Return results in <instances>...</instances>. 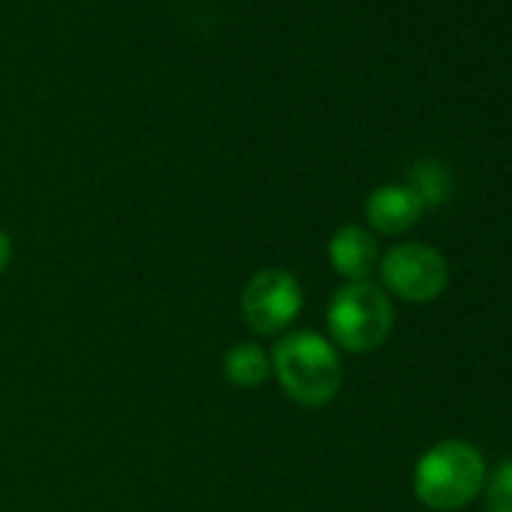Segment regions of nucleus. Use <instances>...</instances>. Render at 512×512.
Instances as JSON below:
<instances>
[{"label": "nucleus", "mask_w": 512, "mask_h": 512, "mask_svg": "<svg viewBox=\"0 0 512 512\" xmlns=\"http://www.w3.org/2000/svg\"><path fill=\"white\" fill-rule=\"evenodd\" d=\"M272 371L278 374L281 389L305 407L329 404L344 377L335 344L317 332H293L278 341Z\"/></svg>", "instance_id": "f257e3e1"}, {"label": "nucleus", "mask_w": 512, "mask_h": 512, "mask_svg": "<svg viewBox=\"0 0 512 512\" xmlns=\"http://www.w3.org/2000/svg\"><path fill=\"white\" fill-rule=\"evenodd\" d=\"M482 485L485 458L476 446L464 440H443L431 446L413 470L416 497L437 512H455L467 506Z\"/></svg>", "instance_id": "f03ea898"}, {"label": "nucleus", "mask_w": 512, "mask_h": 512, "mask_svg": "<svg viewBox=\"0 0 512 512\" xmlns=\"http://www.w3.org/2000/svg\"><path fill=\"white\" fill-rule=\"evenodd\" d=\"M329 332L332 341L350 353H371L383 347L392 332L395 308L389 296L371 281H353L341 287L329 305Z\"/></svg>", "instance_id": "7ed1b4c3"}, {"label": "nucleus", "mask_w": 512, "mask_h": 512, "mask_svg": "<svg viewBox=\"0 0 512 512\" xmlns=\"http://www.w3.org/2000/svg\"><path fill=\"white\" fill-rule=\"evenodd\" d=\"M380 278L389 293L404 302H434L449 284V266L443 253L422 241L395 244L380 256Z\"/></svg>", "instance_id": "20e7f679"}, {"label": "nucleus", "mask_w": 512, "mask_h": 512, "mask_svg": "<svg viewBox=\"0 0 512 512\" xmlns=\"http://www.w3.org/2000/svg\"><path fill=\"white\" fill-rule=\"evenodd\" d=\"M302 284L287 269H260L241 290L244 323L256 335H278L302 314Z\"/></svg>", "instance_id": "39448f33"}, {"label": "nucleus", "mask_w": 512, "mask_h": 512, "mask_svg": "<svg viewBox=\"0 0 512 512\" xmlns=\"http://www.w3.org/2000/svg\"><path fill=\"white\" fill-rule=\"evenodd\" d=\"M422 211H425V202L407 184H383L365 202V217H368L371 229H377L383 235H401V232L413 229L419 223Z\"/></svg>", "instance_id": "423d86ee"}, {"label": "nucleus", "mask_w": 512, "mask_h": 512, "mask_svg": "<svg viewBox=\"0 0 512 512\" xmlns=\"http://www.w3.org/2000/svg\"><path fill=\"white\" fill-rule=\"evenodd\" d=\"M329 263L350 284L368 281V275L380 266V247L374 232H368L365 226H341L329 241Z\"/></svg>", "instance_id": "0eeeda50"}, {"label": "nucleus", "mask_w": 512, "mask_h": 512, "mask_svg": "<svg viewBox=\"0 0 512 512\" xmlns=\"http://www.w3.org/2000/svg\"><path fill=\"white\" fill-rule=\"evenodd\" d=\"M226 380L238 389L263 386L272 374V356L260 344H235L223 359Z\"/></svg>", "instance_id": "6e6552de"}, {"label": "nucleus", "mask_w": 512, "mask_h": 512, "mask_svg": "<svg viewBox=\"0 0 512 512\" xmlns=\"http://www.w3.org/2000/svg\"><path fill=\"white\" fill-rule=\"evenodd\" d=\"M488 512H512V458L488 479Z\"/></svg>", "instance_id": "1a4fd4ad"}, {"label": "nucleus", "mask_w": 512, "mask_h": 512, "mask_svg": "<svg viewBox=\"0 0 512 512\" xmlns=\"http://www.w3.org/2000/svg\"><path fill=\"white\" fill-rule=\"evenodd\" d=\"M10 260H13V244H10V235H7V232H0V275L7 272Z\"/></svg>", "instance_id": "9d476101"}]
</instances>
